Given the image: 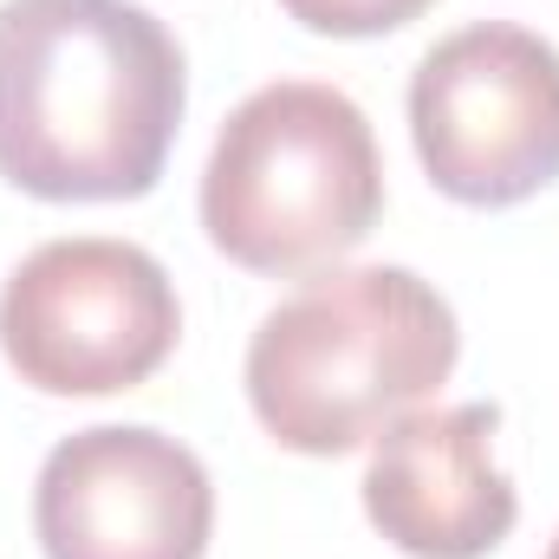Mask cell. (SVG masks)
<instances>
[{
	"mask_svg": "<svg viewBox=\"0 0 559 559\" xmlns=\"http://www.w3.org/2000/svg\"><path fill=\"white\" fill-rule=\"evenodd\" d=\"M189 105L182 46L138 0H0V176L39 202H138Z\"/></svg>",
	"mask_w": 559,
	"mask_h": 559,
	"instance_id": "1",
	"label": "cell"
},
{
	"mask_svg": "<svg viewBox=\"0 0 559 559\" xmlns=\"http://www.w3.org/2000/svg\"><path fill=\"white\" fill-rule=\"evenodd\" d=\"M384 209L371 118L319 79L241 98L202 169V228L248 274H306L352 254Z\"/></svg>",
	"mask_w": 559,
	"mask_h": 559,
	"instance_id": "3",
	"label": "cell"
},
{
	"mask_svg": "<svg viewBox=\"0 0 559 559\" xmlns=\"http://www.w3.org/2000/svg\"><path fill=\"white\" fill-rule=\"evenodd\" d=\"M33 527L46 559H202L215 534V488L176 436L98 423L39 462Z\"/></svg>",
	"mask_w": 559,
	"mask_h": 559,
	"instance_id": "6",
	"label": "cell"
},
{
	"mask_svg": "<svg viewBox=\"0 0 559 559\" xmlns=\"http://www.w3.org/2000/svg\"><path fill=\"white\" fill-rule=\"evenodd\" d=\"M411 138L462 209H514L559 176V46L481 20L436 39L411 79Z\"/></svg>",
	"mask_w": 559,
	"mask_h": 559,
	"instance_id": "5",
	"label": "cell"
},
{
	"mask_svg": "<svg viewBox=\"0 0 559 559\" xmlns=\"http://www.w3.org/2000/svg\"><path fill=\"white\" fill-rule=\"evenodd\" d=\"M176 286L138 241H46L0 286V352L46 397L138 391L176 352Z\"/></svg>",
	"mask_w": 559,
	"mask_h": 559,
	"instance_id": "4",
	"label": "cell"
},
{
	"mask_svg": "<svg viewBox=\"0 0 559 559\" xmlns=\"http://www.w3.org/2000/svg\"><path fill=\"white\" fill-rule=\"evenodd\" d=\"M547 559H559V540H554V547H547Z\"/></svg>",
	"mask_w": 559,
	"mask_h": 559,
	"instance_id": "9",
	"label": "cell"
},
{
	"mask_svg": "<svg viewBox=\"0 0 559 559\" xmlns=\"http://www.w3.org/2000/svg\"><path fill=\"white\" fill-rule=\"evenodd\" d=\"M306 33L325 39H384L397 26H411L417 13H429L436 0H280Z\"/></svg>",
	"mask_w": 559,
	"mask_h": 559,
	"instance_id": "8",
	"label": "cell"
},
{
	"mask_svg": "<svg viewBox=\"0 0 559 559\" xmlns=\"http://www.w3.org/2000/svg\"><path fill=\"white\" fill-rule=\"evenodd\" d=\"M495 404H449L411 411L378 436L365 468V514L397 554L481 559L514 534L521 495L495 462Z\"/></svg>",
	"mask_w": 559,
	"mask_h": 559,
	"instance_id": "7",
	"label": "cell"
},
{
	"mask_svg": "<svg viewBox=\"0 0 559 559\" xmlns=\"http://www.w3.org/2000/svg\"><path fill=\"white\" fill-rule=\"evenodd\" d=\"M462 332L411 267H332L280 299L248 345V404L293 455H345L449 384Z\"/></svg>",
	"mask_w": 559,
	"mask_h": 559,
	"instance_id": "2",
	"label": "cell"
}]
</instances>
